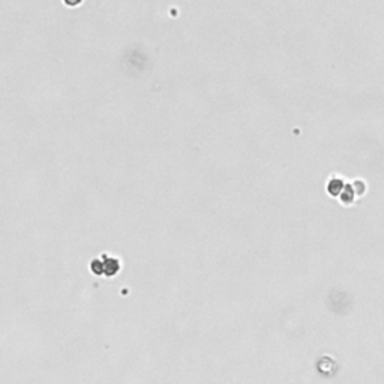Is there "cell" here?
Wrapping results in <instances>:
<instances>
[{
	"label": "cell",
	"instance_id": "1",
	"mask_svg": "<svg viewBox=\"0 0 384 384\" xmlns=\"http://www.w3.org/2000/svg\"><path fill=\"white\" fill-rule=\"evenodd\" d=\"M104 258H105V261H104V274L114 276L120 270V262L116 258H108V256H104Z\"/></svg>",
	"mask_w": 384,
	"mask_h": 384
},
{
	"label": "cell",
	"instance_id": "2",
	"mask_svg": "<svg viewBox=\"0 0 384 384\" xmlns=\"http://www.w3.org/2000/svg\"><path fill=\"white\" fill-rule=\"evenodd\" d=\"M92 272L94 274H104V262L99 260H93L92 261Z\"/></svg>",
	"mask_w": 384,
	"mask_h": 384
}]
</instances>
